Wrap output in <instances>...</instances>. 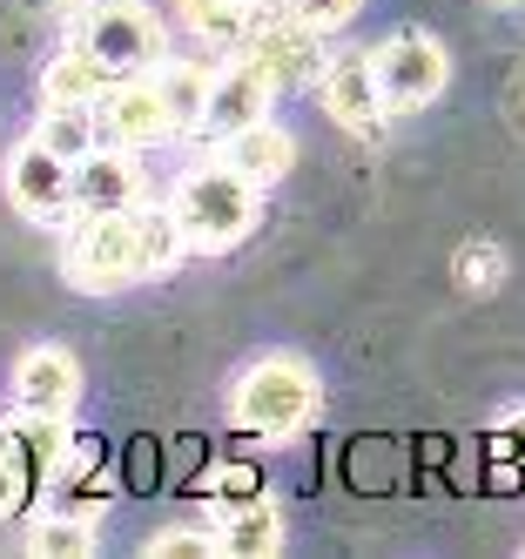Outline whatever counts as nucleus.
<instances>
[{
	"label": "nucleus",
	"mask_w": 525,
	"mask_h": 559,
	"mask_svg": "<svg viewBox=\"0 0 525 559\" xmlns=\"http://www.w3.org/2000/svg\"><path fill=\"white\" fill-rule=\"evenodd\" d=\"M223 163H229L236 176H250L256 189H276L283 176L297 169V135H290V129H276L270 115H263V122L236 129V135L223 142Z\"/></svg>",
	"instance_id": "nucleus-14"
},
{
	"label": "nucleus",
	"mask_w": 525,
	"mask_h": 559,
	"mask_svg": "<svg viewBox=\"0 0 525 559\" xmlns=\"http://www.w3.org/2000/svg\"><path fill=\"white\" fill-rule=\"evenodd\" d=\"M135 203H142L135 148L102 142L74 163V216H108V210H135Z\"/></svg>",
	"instance_id": "nucleus-11"
},
{
	"label": "nucleus",
	"mask_w": 525,
	"mask_h": 559,
	"mask_svg": "<svg viewBox=\"0 0 525 559\" xmlns=\"http://www.w3.org/2000/svg\"><path fill=\"white\" fill-rule=\"evenodd\" d=\"M34 135L48 142L55 155H68V163H81L88 148H102V122H95V108H40Z\"/></svg>",
	"instance_id": "nucleus-18"
},
{
	"label": "nucleus",
	"mask_w": 525,
	"mask_h": 559,
	"mask_svg": "<svg viewBox=\"0 0 525 559\" xmlns=\"http://www.w3.org/2000/svg\"><path fill=\"white\" fill-rule=\"evenodd\" d=\"M61 276L88 297H115L129 290L142 270V229H135V210H108V216H68V236H61Z\"/></svg>",
	"instance_id": "nucleus-2"
},
{
	"label": "nucleus",
	"mask_w": 525,
	"mask_h": 559,
	"mask_svg": "<svg viewBox=\"0 0 525 559\" xmlns=\"http://www.w3.org/2000/svg\"><path fill=\"white\" fill-rule=\"evenodd\" d=\"M242 61H250L276 95L283 88H303V82L323 74V34L310 21H297L290 8H283V14H256L250 41H242Z\"/></svg>",
	"instance_id": "nucleus-5"
},
{
	"label": "nucleus",
	"mask_w": 525,
	"mask_h": 559,
	"mask_svg": "<svg viewBox=\"0 0 525 559\" xmlns=\"http://www.w3.org/2000/svg\"><path fill=\"white\" fill-rule=\"evenodd\" d=\"M458 284H465L472 297H492V290L505 284V250L492 243V236H472V243L458 250Z\"/></svg>",
	"instance_id": "nucleus-21"
},
{
	"label": "nucleus",
	"mask_w": 525,
	"mask_h": 559,
	"mask_svg": "<svg viewBox=\"0 0 525 559\" xmlns=\"http://www.w3.org/2000/svg\"><path fill=\"white\" fill-rule=\"evenodd\" d=\"M216 539L236 559H256V552H276L283 546V519H276L270 499H256V506H242V512H223V533Z\"/></svg>",
	"instance_id": "nucleus-17"
},
{
	"label": "nucleus",
	"mask_w": 525,
	"mask_h": 559,
	"mask_svg": "<svg viewBox=\"0 0 525 559\" xmlns=\"http://www.w3.org/2000/svg\"><path fill=\"white\" fill-rule=\"evenodd\" d=\"M242 8H256V14H263V8H270V0H242Z\"/></svg>",
	"instance_id": "nucleus-26"
},
{
	"label": "nucleus",
	"mask_w": 525,
	"mask_h": 559,
	"mask_svg": "<svg viewBox=\"0 0 525 559\" xmlns=\"http://www.w3.org/2000/svg\"><path fill=\"white\" fill-rule=\"evenodd\" d=\"M216 499V519L223 512H242V506H256L263 499V465H250V459H236V465H216V486H210Z\"/></svg>",
	"instance_id": "nucleus-22"
},
{
	"label": "nucleus",
	"mask_w": 525,
	"mask_h": 559,
	"mask_svg": "<svg viewBox=\"0 0 525 559\" xmlns=\"http://www.w3.org/2000/svg\"><path fill=\"white\" fill-rule=\"evenodd\" d=\"M148 552H176V559H195V552H223L216 533H155Z\"/></svg>",
	"instance_id": "nucleus-24"
},
{
	"label": "nucleus",
	"mask_w": 525,
	"mask_h": 559,
	"mask_svg": "<svg viewBox=\"0 0 525 559\" xmlns=\"http://www.w3.org/2000/svg\"><path fill=\"white\" fill-rule=\"evenodd\" d=\"M229 412L256 438H297L317 418V371L303 357H263V365H250L236 378Z\"/></svg>",
	"instance_id": "nucleus-3"
},
{
	"label": "nucleus",
	"mask_w": 525,
	"mask_h": 559,
	"mask_svg": "<svg viewBox=\"0 0 525 559\" xmlns=\"http://www.w3.org/2000/svg\"><path fill=\"white\" fill-rule=\"evenodd\" d=\"M176 14H182V34L210 55H242L256 27V8H242V0H176Z\"/></svg>",
	"instance_id": "nucleus-15"
},
{
	"label": "nucleus",
	"mask_w": 525,
	"mask_h": 559,
	"mask_svg": "<svg viewBox=\"0 0 525 559\" xmlns=\"http://www.w3.org/2000/svg\"><path fill=\"white\" fill-rule=\"evenodd\" d=\"M81 41H88L115 74H142L162 61V14L148 0H95L88 14H81Z\"/></svg>",
	"instance_id": "nucleus-4"
},
{
	"label": "nucleus",
	"mask_w": 525,
	"mask_h": 559,
	"mask_svg": "<svg viewBox=\"0 0 525 559\" xmlns=\"http://www.w3.org/2000/svg\"><path fill=\"white\" fill-rule=\"evenodd\" d=\"M115 82H121V74L74 34V41H68L48 68H40V108H95Z\"/></svg>",
	"instance_id": "nucleus-13"
},
{
	"label": "nucleus",
	"mask_w": 525,
	"mask_h": 559,
	"mask_svg": "<svg viewBox=\"0 0 525 559\" xmlns=\"http://www.w3.org/2000/svg\"><path fill=\"white\" fill-rule=\"evenodd\" d=\"M492 452H499V459H512V465L525 472V405L499 418V431H492Z\"/></svg>",
	"instance_id": "nucleus-25"
},
{
	"label": "nucleus",
	"mask_w": 525,
	"mask_h": 559,
	"mask_svg": "<svg viewBox=\"0 0 525 559\" xmlns=\"http://www.w3.org/2000/svg\"><path fill=\"white\" fill-rule=\"evenodd\" d=\"M74 405H81V365H74V350H61V344L21 350V365H14V412L68 418Z\"/></svg>",
	"instance_id": "nucleus-10"
},
{
	"label": "nucleus",
	"mask_w": 525,
	"mask_h": 559,
	"mask_svg": "<svg viewBox=\"0 0 525 559\" xmlns=\"http://www.w3.org/2000/svg\"><path fill=\"white\" fill-rule=\"evenodd\" d=\"M283 8H290L297 21H310L317 34H344V27L357 21V8H363V0H283Z\"/></svg>",
	"instance_id": "nucleus-23"
},
{
	"label": "nucleus",
	"mask_w": 525,
	"mask_h": 559,
	"mask_svg": "<svg viewBox=\"0 0 525 559\" xmlns=\"http://www.w3.org/2000/svg\"><path fill=\"white\" fill-rule=\"evenodd\" d=\"M270 102H276V88L263 82V74H256L250 61H242V55H223L216 88H210V108H202V135H210V142H229L236 129L263 122Z\"/></svg>",
	"instance_id": "nucleus-12"
},
{
	"label": "nucleus",
	"mask_w": 525,
	"mask_h": 559,
	"mask_svg": "<svg viewBox=\"0 0 525 559\" xmlns=\"http://www.w3.org/2000/svg\"><path fill=\"white\" fill-rule=\"evenodd\" d=\"M27 552H48V559L95 552V519H81V512H40L34 526H27Z\"/></svg>",
	"instance_id": "nucleus-20"
},
{
	"label": "nucleus",
	"mask_w": 525,
	"mask_h": 559,
	"mask_svg": "<svg viewBox=\"0 0 525 559\" xmlns=\"http://www.w3.org/2000/svg\"><path fill=\"white\" fill-rule=\"evenodd\" d=\"M378 82H384V102L391 108H425L444 95L452 82V61H444V41L425 27H397L391 41L378 48Z\"/></svg>",
	"instance_id": "nucleus-9"
},
{
	"label": "nucleus",
	"mask_w": 525,
	"mask_h": 559,
	"mask_svg": "<svg viewBox=\"0 0 525 559\" xmlns=\"http://www.w3.org/2000/svg\"><path fill=\"white\" fill-rule=\"evenodd\" d=\"M95 122H102V142H121V148H155L182 135L169 95H162L155 74H121V82L95 102Z\"/></svg>",
	"instance_id": "nucleus-8"
},
{
	"label": "nucleus",
	"mask_w": 525,
	"mask_h": 559,
	"mask_svg": "<svg viewBox=\"0 0 525 559\" xmlns=\"http://www.w3.org/2000/svg\"><path fill=\"white\" fill-rule=\"evenodd\" d=\"M155 82H162V95H169L176 122H182V129H202V108H210L216 68H210V61H162V68H155Z\"/></svg>",
	"instance_id": "nucleus-16"
},
{
	"label": "nucleus",
	"mask_w": 525,
	"mask_h": 559,
	"mask_svg": "<svg viewBox=\"0 0 525 559\" xmlns=\"http://www.w3.org/2000/svg\"><path fill=\"white\" fill-rule=\"evenodd\" d=\"M256 210H263V189H256L250 176H236L229 163L195 169V176H182V189H176V223H182V236H189V250H202V257L236 250L242 236L256 229Z\"/></svg>",
	"instance_id": "nucleus-1"
},
{
	"label": "nucleus",
	"mask_w": 525,
	"mask_h": 559,
	"mask_svg": "<svg viewBox=\"0 0 525 559\" xmlns=\"http://www.w3.org/2000/svg\"><path fill=\"white\" fill-rule=\"evenodd\" d=\"M8 203L27 223H68L74 216V163L55 155L40 135L14 142V155H8Z\"/></svg>",
	"instance_id": "nucleus-7"
},
{
	"label": "nucleus",
	"mask_w": 525,
	"mask_h": 559,
	"mask_svg": "<svg viewBox=\"0 0 525 559\" xmlns=\"http://www.w3.org/2000/svg\"><path fill=\"white\" fill-rule=\"evenodd\" d=\"M135 229H142V270H148V276L176 270V263L189 257V236H182V223H176V203H169V210H142V203H135Z\"/></svg>",
	"instance_id": "nucleus-19"
},
{
	"label": "nucleus",
	"mask_w": 525,
	"mask_h": 559,
	"mask_svg": "<svg viewBox=\"0 0 525 559\" xmlns=\"http://www.w3.org/2000/svg\"><path fill=\"white\" fill-rule=\"evenodd\" d=\"M317 102H323V115H331L344 135H378L384 115H391L384 82H378V55H357V48L331 55L323 74H317Z\"/></svg>",
	"instance_id": "nucleus-6"
}]
</instances>
